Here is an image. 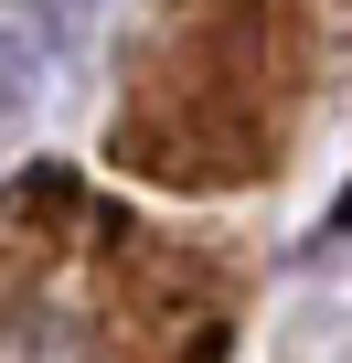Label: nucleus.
Masks as SVG:
<instances>
[{"mask_svg": "<svg viewBox=\"0 0 352 363\" xmlns=\"http://www.w3.org/2000/svg\"><path fill=\"white\" fill-rule=\"evenodd\" d=\"M86 11H96V0H11V22H22V33H33V43H43V54H64V43H75V22H86Z\"/></svg>", "mask_w": 352, "mask_h": 363, "instance_id": "3", "label": "nucleus"}, {"mask_svg": "<svg viewBox=\"0 0 352 363\" xmlns=\"http://www.w3.org/2000/svg\"><path fill=\"white\" fill-rule=\"evenodd\" d=\"M278 86L288 65L267 43V0H160V33L128 65L118 160L171 193L256 182L278 160Z\"/></svg>", "mask_w": 352, "mask_h": 363, "instance_id": "1", "label": "nucleus"}, {"mask_svg": "<svg viewBox=\"0 0 352 363\" xmlns=\"http://www.w3.org/2000/svg\"><path fill=\"white\" fill-rule=\"evenodd\" d=\"M43 75H54V54H43L22 22H0V139H22V128H33V107H43Z\"/></svg>", "mask_w": 352, "mask_h": 363, "instance_id": "2", "label": "nucleus"}]
</instances>
